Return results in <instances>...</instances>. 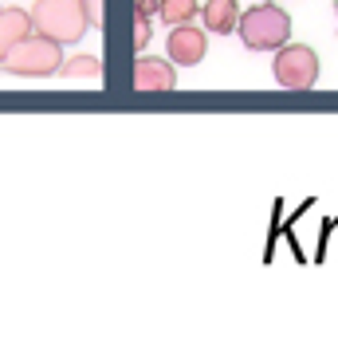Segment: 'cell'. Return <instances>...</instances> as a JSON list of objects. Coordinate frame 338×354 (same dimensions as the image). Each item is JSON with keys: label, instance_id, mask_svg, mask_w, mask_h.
<instances>
[{"label": "cell", "instance_id": "5bb4252c", "mask_svg": "<svg viewBox=\"0 0 338 354\" xmlns=\"http://www.w3.org/2000/svg\"><path fill=\"white\" fill-rule=\"evenodd\" d=\"M335 20H338V0H335Z\"/></svg>", "mask_w": 338, "mask_h": 354}, {"label": "cell", "instance_id": "277c9868", "mask_svg": "<svg viewBox=\"0 0 338 354\" xmlns=\"http://www.w3.org/2000/svg\"><path fill=\"white\" fill-rule=\"evenodd\" d=\"M319 55H314L307 44H283V48L276 51V64H272V71H276V83L288 91H311L314 83H319Z\"/></svg>", "mask_w": 338, "mask_h": 354}, {"label": "cell", "instance_id": "6da1fadb", "mask_svg": "<svg viewBox=\"0 0 338 354\" xmlns=\"http://www.w3.org/2000/svg\"><path fill=\"white\" fill-rule=\"evenodd\" d=\"M236 36L248 51H279L291 39V16L276 8L272 0H260L248 12H240Z\"/></svg>", "mask_w": 338, "mask_h": 354}, {"label": "cell", "instance_id": "7a4b0ae2", "mask_svg": "<svg viewBox=\"0 0 338 354\" xmlns=\"http://www.w3.org/2000/svg\"><path fill=\"white\" fill-rule=\"evenodd\" d=\"M87 12L83 0H36L32 4V32L55 39V44H79L87 36Z\"/></svg>", "mask_w": 338, "mask_h": 354}, {"label": "cell", "instance_id": "30bf717a", "mask_svg": "<svg viewBox=\"0 0 338 354\" xmlns=\"http://www.w3.org/2000/svg\"><path fill=\"white\" fill-rule=\"evenodd\" d=\"M63 79H102V59L99 55H75L59 67Z\"/></svg>", "mask_w": 338, "mask_h": 354}, {"label": "cell", "instance_id": "4fadbf2b", "mask_svg": "<svg viewBox=\"0 0 338 354\" xmlns=\"http://www.w3.org/2000/svg\"><path fill=\"white\" fill-rule=\"evenodd\" d=\"M158 8H162V0H134V12H138V16H150V20H153Z\"/></svg>", "mask_w": 338, "mask_h": 354}, {"label": "cell", "instance_id": "52a82bcc", "mask_svg": "<svg viewBox=\"0 0 338 354\" xmlns=\"http://www.w3.org/2000/svg\"><path fill=\"white\" fill-rule=\"evenodd\" d=\"M200 20H205V32L228 36V32H236V24H240V4L236 0H209V4L200 8Z\"/></svg>", "mask_w": 338, "mask_h": 354}, {"label": "cell", "instance_id": "8fae6325", "mask_svg": "<svg viewBox=\"0 0 338 354\" xmlns=\"http://www.w3.org/2000/svg\"><path fill=\"white\" fill-rule=\"evenodd\" d=\"M150 36H153L150 16H138V20H134V51H142V48H146V44H150Z\"/></svg>", "mask_w": 338, "mask_h": 354}, {"label": "cell", "instance_id": "8992f818", "mask_svg": "<svg viewBox=\"0 0 338 354\" xmlns=\"http://www.w3.org/2000/svg\"><path fill=\"white\" fill-rule=\"evenodd\" d=\"M177 87V71L169 59H153V55H142L134 64V91L142 95H165V91Z\"/></svg>", "mask_w": 338, "mask_h": 354}, {"label": "cell", "instance_id": "9c48e42d", "mask_svg": "<svg viewBox=\"0 0 338 354\" xmlns=\"http://www.w3.org/2000/svg\"><path fill=\"white\" fill-rule=\"evenodd\" d=\"M197 12H200V4L197 0H162V8H158V16H162L169 28H177V24H193L197 20Z\"/></svg>", "mask_w": 338, "mask_h": 354}, {"label": "cell", "instance_id": "5b68a950", "mask_svg": "<svg viewBox=\"0 0 338 354\" xmlns=\"http://www.w3.org/2000/svg\"><path fill=\"white\" fill-rule=\"evenodd\" d=\"M205 51H209V36H205V28H193V24H177L165 39V55H169V64L177 67H197L205 59Z\"/></svg>", "mask_w": 338, "mask_h": 354}, {"label": "cell", "instance_id": "7c38bea8", "mask_svg": "<svg viewBox=\"0 0 338 354\" xmlns=\"http://www.w3.org/2000/svg\"><path fill=\"white\" fill-rule=\"evenodd\" d=\"M83 12L91 28H102V0H83Z\"/></svg>", "mask_w": 338, "mask_h": 354}, {"label": "cell", "instance_id": "ba28073f", "mask_svg": "<svg viewBox=\"0 0 338 354\" xmlns=\"http://www.w3.org/2000/svg\"><path fill=\"white\" fill-rule=\"evenodd\" d=\"M32 32V12L24 8H0V59Z\"/></svg>", "mask_w": 338, "mask_h": 354}, {"label": "cell", "instance_id": "3957f363", "mask_svg": "<svg viewBox=\"0 0 338 354\" xmlns=\"http://www.w3.org/2000/svg\"><path fill=\"white\" fill-rule=\"evenodd\" d=\"M0 67L8 71V75H20V79H48V75H59L63 67V44L55 39L39 36V32H28L20 44H16Z\"/></svg>", "mask_w": 338, "mask_h": 354}]
</instances>
